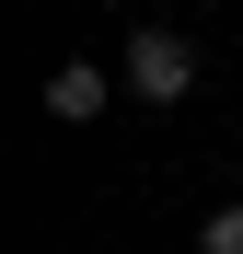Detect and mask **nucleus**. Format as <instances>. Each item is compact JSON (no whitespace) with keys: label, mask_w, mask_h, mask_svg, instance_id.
Wrapping results in <instances>:
<instances>
[{"label":"nucleus","mask_w":243,"mask_h":254,"mask_svg":"<svg viewBox=\"0 0 243 254\" xmlns=\"http://www.w3.org/2000/svg\"><path fill=\"white\" fill-rule=\"evenodd\" d=\"M116 81H128L139 104H185V93H197V47H185L174 23H139L128 58H116Z\"/></svg>","instance_id":"obj_1"},{"label":"nucleus","mask_w":243,"mask_h":254,"mask_svg":"<svg viewBox=\"0 0 243 254\" xmlns=\"http://www.w3.org/2000/svg\"><path fill=\"white\" fill-rule=\"evenodd\" d=\"M116 93H128V81H116V69H93V58H70V69H47V116L58 127H93Z\"/></svg>","instance_id":"obj_2"},{"label":"nucleus","mask_w":243,"mask_h":254,"mask_svg":"<svg viewBox=\"0 0 243 254\" xmlns=\"http://www.w3.org/2000/svg\"><path fill=\"white\" fill-rule=\"evenodd\" d=\"M197 254H243V208H209V231H197Z\"/></svg>","instance_id":"obj_3"}]
</instances>
